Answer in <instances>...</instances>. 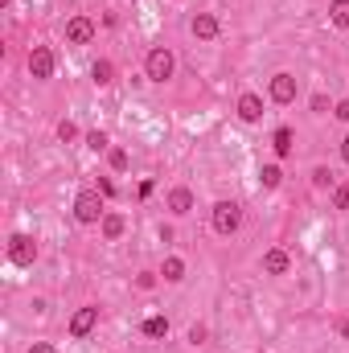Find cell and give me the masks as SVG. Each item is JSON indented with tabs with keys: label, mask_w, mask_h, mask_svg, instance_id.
Listing matches in <instances>:
<instances>
[{
	"label": "cell",
	"mask_w": 349,
	"mask_h": 353,
	"mask_svg": "<svg viewBox=\"0 0 349 353\" xmlns=\"http://www.w3.org/2000/svg\"><path fill=\"white\" fill-rule=\"evenodd\" d=\"M74 218H79L83 226L103 222V218H107V210H103V193H94V189L79 193V197H74Z\"/></svg>",
	"instance_id": "6da1fadb"
},
{
	"label": "cell",
	"mask_w": 349,
	"mask_h": 353,
	"mask_svg": "<svg viewBox=\"0 0 349 353\" xmlns=\"http://www.w3.org/2000/svg\"><path fill=\"white\" fill-rule=\"evenodd\" d=\"M144 70H148V79H152V83H169V79H173V70H177V58L165 50V46H157V50L148 54Z\"/></svg>",
	"instance_id": "7a4b0ae2"
},
{
	"label": "cell",
	"mask_w": 349,
	"mask_h": 353,
	"mask_svg": "<svg viewBox=\"0 0 349 353\" xmlns=\"http://www.w3.org/2000/svg\"><path fill=\"white\" fill-rule=\"evenodd\" d=\"M239 226H243V210L235 201H218L214 205V230L218 234H235Z\"/></svg>",
	"instance_id": "3957f363"
},
{
	"label": "cell",
	"mask_w": 349,
	"mask_h": 353,
	"mask_svg": "<svg viewBox=\"0 0 349 353\" xmlns=\"http://www.w3.org/2000/svg\"><path fill=\"white\" fill-rule=\"evenodd\" d=\"M8 259L17 267H29L37 259V243H33L29 234H12V239H8Z\"/></svg>",
	"instance_id": "277c9868"
},
{
	"label": "cell",
	"mask_w": 349,
	"mask_h": 353,
	"mask_svg": "<svg viewBox=\"0 0 349 353\" xmlns=\"http://www.w3.org/2000/svg\"><path fill=\"white\" fill-rule=\"evenodd\" d=\"M29 74H33V79H50V74H54V50H50V46H33V54H29Z\"/></svg>",
	"instance_id": "5b68a950"
},
{
	"label": "cell",
	"mask_w": 349,
	"mask_h": 353,
	"mask_svg": "<svg viewBox=\"0 0 349 353\" xmlns=\"http://www.w3.org/2000/svg\"><path fill=\"white\" fill-rule=\"evenodd\" d=\"M271 99H275L279 107L296 103V79H292V74H275V79H271Z\"/></svg>",
	"instance_id": "8992f818"
},
{
	"label": "cell",
	"mask_w": 349,
	"mask_h": 353,
	"mask_svg": "<svg viewBox=\"0 0 349 353\" xmlns=\"http://www.w3.org/2000/svg\"><path fill=\"white\" fill-rule=\"evenodd\" d=\"M90 37H94V25H90V17H70V25H66V41H74V46H87Z\"/></svg>",
	"instance_id": "52a82bcc"
},
{
	"label": "cell",
	"mask_w": 349,
	"mask_h": 353,
	"mask_svg": "<svg viewBox=\"0 0 349 353\" xmlns=\"http://www.w3.org/2000/svg\"><path fill=\"white\" fill-rule=\"evenodd\" d=\"M189 29H193V37H201V41H214V37H218V17H214V12H197Z\"/></svg>",
	"instance_id": "ba28073f"
},
{
	"label": "cell",
	"mask_w": 349,
	"mask_h": 353,
	"mask_svg": "<svg viewBox=\"0 0 349 353\" xmlns=\"http://www.w3.org/2000/svg\"><path fill=\"white\" fill-rule=\"evenodd\" d=\"M94 325H99V308H79V312L70 316V333H74V337H87Z\"/></svg>",
	"instance_id": "9c48e42d"
},
{
	"label": "cell",
	"mask_w": 349,
	"mask_h": 353,
	"mask_svg": "<svg viewBox=\"0 0 349 353\" xmlns=\"http://www.w3.org/2000/svg\"><path fill=\"white\" fill-rule=\"evenodd\" d=\"M259 115H263V99H259V94H243V99H239V119L255 123Z\"/></svg>",
	"instance_id": "30bf717a"
},
{
	"label": "cell",
	"mask_w": 349,
	"mask_h": 353,
	"mask_svg": "<svg viewBox=\"0 0 349 353\" xmlns=\"http://www.w3.org/2000/svg\"><path fill=\"white\" fill-rule=\"evenodd\" d=\"M288 263H292V259H288V251H279V247L263 255V271H267V275H283V271H288Z\"/></svg>",
	"instance_id": "8fae6325"
},
{
	"label": "cell",
	"mask_w": 349,
	"mask_h": 353,
	"mask_svg": "<svg viewBox=\"0 0 349 353\" xmlns=\"http://www.w3.org/2000/svg\"><path fill=\"white\" fill-rule=\"evenodd\" d=\"M169 210H173V214H189V210H193V193H189V189H173V193H169Z\"/></svg>",
	"instance_id": "7c38bea8"
},
{
	"label": "cell",
	"mask_w": 349,
	"mask_h": 353,
	"mask_svg": "<svg viewBox=\"0 0 349 353\" xmlns=\"http://www.w3.org/2000/svg\"><path fill=\"white\" fill-rule=\"evenodd\" d=\"M161 275H165L169 283H181V279H185V259L169 255V259H165V267H161Z\"/></svg>",
	"instance_id": "4fadbf2b"
},
{
	"label": "cell",
	"mask_w": 349,
	"mask_h": 353,
	"mask_svg": "<svg viewBox=\"0 0 349 353\" xmlns=\"http://www.w3.org/2000/svg\"><path fill=\"white\" fill-rule=\"evenodd\" d=\"M90 74H94V83H99V87H107V83H115V66H111L107 58H99V62L90 66Z\"/></svg>",
	"instance_id": "5bb4252c"
},
{
	"label": "cell",
	"mask_w": 349,
	"mask_h": 353,
	"mask_svg": "<svg viewBox=\"0 0 349 353\" xmlns=\"http://www.w3.org/2000/svg\"><path fill=\"white\" fill-rule=\"evenodd\" d=\"M123 230H128V222H123L119 214H107V218H103V239H111V243H115Z\"/></svg>",
	"instance_id": "9a60e30c"
},
{
	"label": "cell",
	"mask_w": 349,
	"mask_h": 353,
	"mask_svg": "<svg viewBox=\"0 0 349 353\" xmlns=\"http://www.w3.org/2000/svg\"><path fill=\"white\" fill-rule=\"evenodd\" d=\"M292 140H296V136H292V128H279V132L271 136V148H275L279 157H288V152H292Z\"/></svg>",
	"instance_id": "2e32d148"
},
{
	"label": "cell",
	"mask_w": 349,
	"mask_h": 353,
	"mask_svg": "<svg viewBox=\"0 0 349 353\" xmlns=\"http://www.w3.org/2000/svg\"><path fill=\"white\" fill-rule=\"evenodd\" d=\"M329 17H333L337 29H349V0H333L329 4Z\"/></svg>",
	"instance_id": "e0dca14e"
},
{
	"label": "cell",
	"mask_w": 349,
	"mask_h": 353,
	"mask_svg": "<svg viewBox=\"0 0 349 353\" xmlns=\"http://www.w3.org/2000/svg\"><path fill=\"white\" fill-rule=\"evenodd\" d=\"M144 337H169V321L165 316H148L144 321Z\"/></svg>",
	"instance_id": "ac0fdd59"
},
{
	"label": "cell",
	"mask_w": 349,
	"mask_h": 353,
	"mask_svg": "<svg viewBox=\"0 0 349 353\" xmlns=\"http://www.w3.org/2000/svg\"><path fill=\"white\" fill-rule=\"evenodd\" d=\"M259 181H263V189H275V185L283 181V173H279V165H263Z\"/></svg>",
	"instance_id": "d6986e66"
},
{
	"label": "cell",
	"mask_w": 349,
	"mask_h": 353,
	"mask_svg": "<svg viewBox=\"0 0 349 353\" xmlns=\"http://www.w3.org/2000/svg\"><path fill=\"white\" fill-rule=\"evenodd\" d=\"M312 185H317V189H329V185H333V173H329L325 165H317V169H312Z\"/></svg>",
	"instance_id": "ffe728a7"
},
{
	"label": "cell",
	"mask_w": 349,
	"mask_h": 353,
	"mask_svg": "<svg viewBox=\"0 0 349 353\" xmlns=\"http://www.w3.org/2000/svg\"><path fill=\"white\" fill-rule=\"evenodd\" d=\"M58 140H62V144H70V140H79V128H74L70 119H62V123H58Z\"/></svg>",
	"instance_id": "44dd1931"
},
{
	"label": "cell",
	"mask_w": 349,
	"mask_h": 353,
	"mask_svg": "<svg viewBox=\"0 0 349 353\" xmlns=\"http://www.w3.org/2000/svg\"><path fill=\"white\" fill-rule=\"evenodd\" d=\"M87 148H90V152H103V148H107V136H103V132H90V136H87Z\"/></svg>",
	"instance_id": "7402d4cb"
},
{
	"label": "cell",
	"mask_w": 349,
	"mask_h": 353,
	"mask_svg": "<svg viewBox=\"0 0 349 353\" xmlns=\"http://www.w3.org/2000/svg\"><path fill=\"white\" fill-rule=\"evenodd\" d=\"M111 169H115V173H123V169H128V152H123V148H115V152H111Z\"/></svg>",
	"instance_id": "603a6c76"
},
{
	"label": "cell",
	"mask_w": 349,
	"mask_h": 353,
	"mask_svg": "<svg viewBox=\"0 0 349 353\" xmlns=\"http://www.w3.org/2000/svg\"><path fill=\"white\" fill-rule=\"evenodd\" d=\"M333 205H337V210H349V185H341V189L333 193Z\"/></svg>",
	"instance_id": "cb8c5ba5"
},
{
	"label": "cell",
	"mask_w": 349,
	"mask_h": 353,
	"mask_svg": "<svg viewBox=\"0 0 349 353\" xmlns=\"http://www.w3.org/2000/svg\"><path fill=\"white\" fill-rule=\"evenodd\" d=\"M189 341L201 345V341H206V325H193V329H189Z\"/></svg>",
	"instance_id": "d4e9b609"
},
{
	"label": "cell",
	"mask_w": 349,
	"mask_h": 353,
	"mask_svg": "<svg viewBox=\"0 0 349 353\" xmlns=\"http://www.w3.org/2000/svg\"><path fill=\"white\" fill-rule=\"evenodd\" d=\"M312 111H321V115H325V111H329V99H325V94H312Z\"/></svg>",
	"instance_id": "484cf974"
},
{
	"label": "cell",
	"mask_w": 349,
	"mask_h": 353,
	"mask_svg": "<svg viewBox=\"0 0 349 353\" xmlns=\"http://www.w3.org/2000/svg\"><path fill=\"white\" fill-rule=\"evenodd\" d=\"M333 115H337L341 123H349V99H346V103H337V107H333Z\"/></svg>",
	"instance_id": "4316f807"
},
{
	"label": "cell",
	"mask_w": 349,
	"mask_h": 353,
	"mask_svg": "<svg viewBox=\"0 0 349 353\" xmlns=\"http://www.w3.org/2000/svg\"><path fill=\"white\" fill-rule=\"evenodd\" d=\"M29 353H54V345H50V341H37V345H33Z\"/></svg>",
	"instance_id": "83f0119b"
},
{
	"label": "cell",
	"mask_w": 349,
	"mask_h": 353,
	"mask_svg": "<svg viewBox=\"0 0 349 353\" xmlns=\"http://www.w3.org/2000/svg\"><path fill=\"white\" fill-rule=\"evenodd\" d=\"M337 333H341V337L349 341V321H337Z\"/></svg>",
	"instance_id": "f1b7e54d"
},
{
	"label": "cell",
	"mask_w": 349,
	"mask_h": 353,
	"mask_svg": "<svg viewBox=\"0 0 349 353\" xmlns=\"http://www.w3.org/2000/svg\"><path fill=\"white\" fill-rule=\"evenodd\" d=\"M341 157H346V165H349V136H346V144H341Z\"/></svg>",
	"instance_id": "f546056e"
},
{
	"label": "cell",
	"mask_w": 349,
	"mask_h": 353,
	"mask_svg": "<svg viewBox=\"0 0 349 353\" xmlns=\"http://www.w3.org/2000/svg\"><path fill=\"white\" fill-rule=\"evenodd\" d=\"M0 4H8V0H0Z\"/></svg>",
	"instance_id": "4dcf8cb0"
}]
</instances>
